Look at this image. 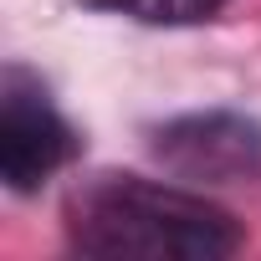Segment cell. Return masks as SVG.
Instances as JSON below:
<instances>
[{
  "label": "cell",
  "mask_w": 261,
  "mask_h": 261,
  "mask_svg": "<svg viewBox=\"0 0 261 261\" xmlns=\"http://www.w3.org/2000/svg\"><path fill=\"white\" fill-rule=\"evenodd\" d=\"M82 6L144 21V26H195V21H210L220 6H230V0H82Z\"/></svg>",
  "instance_id": "obj_4"
},
{
  "label": "cell",
  "mask_w": 261,
  "mask_h": 261,
  "mask_svg": "<svg viewBox=\"0 0 261 261\" xmlns=\"http://www.w3.org/2000/svg\"><path fill=\"white\" fill-rule=\"evenodd\" d=\"M154 154L179 179H205V185L246 179L261 169V123L241 113H220V108L185 113L154 128Z\"/></svg>",
  "instance_id": "obj_3"
},
{
  "label": "cell",
  "mask_w": 261,
  "mask_h": 261,
  "mask_svg": "<svg viewBox=\"0 0 261 261\" xmlns=\"http://www.w3.org/2000/svg\"><path fill=\"white\" fill-rule=\"evenodd\" d=\"M67 241L102 261H220L241 251V225L195 190L87 174L67 195Z\"/></svg>",
  "instance_id": "obj_1"
},
{
  "label": "cell",
  "mask_w": 261,
  "mask_h": 261,
  "mask_svg": "<svg viewBox=\"0 0 261 261\" xmlns=\"http://www.w3.org/2000/svg\"><path fill=\"white\" fill-rule=\"evenodd\" d=\"M77 154V134L72 123L51 108L46 87L11 67L0 77V174L16 195L41 190L62 164H72Z\"/></svg>",
  "instance_id": "obj_2"
}]
</instances>
